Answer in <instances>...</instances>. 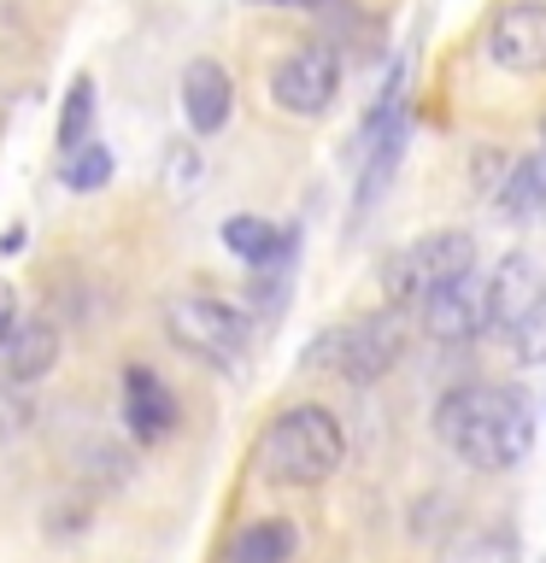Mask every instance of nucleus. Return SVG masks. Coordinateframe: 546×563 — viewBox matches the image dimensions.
<instances>
[{"instance_id": "1", "label": "nucleus", "mask_w": 546, "mask_h": 563, "mask_svg": "<svg viewBox=\"0 0 546 563\" xmlns=\"http://www.w3.org/2000/svg\"><path fill=\"white\" fill-rule=\"evenodd\" d=\"M435 429L470 470H517L535 446V399L523 387L470 382L440 399Z\"/></svg>"}, {"instance_id": "2", "label": "nucleus", "mask_w": 546, "mask_h": 563, "mask_svg": "<svg viewBox=\"0 0 546 563\" xmlns=\"http://www.w3.org/2000/svg\"><path fill=\"white\" fill-rule=\"evenodd\" d=\"M347 457V434L324 405H294L259 440V470L282 487H324Z\"/></svg>"}, {"instance_id": "3", "label": "nucleus", "mask_w": 546, "mask_h": 563, "mask_svg": "<svg viewBox=\"0 0 546 563\" xmlns=\"http://www.w3.org/2000/svg\"><path fill=\"white\" fill-rule=\"evenodd\" d=\"M400 346H405V329H400V311L387 306L376 317H359V323L324 329L299 352V364L317 369V376H335V382H376L394 369Z\"/></svg>"}, {"instance_id": "4", "label": "nucleus", "mask_w": 546, "mask_h": 563, "mask_svg": "<svg viewBox=\"0 0 546 563\" xmlns=\"http://www.w3.org/2000/svg\"><path fill=\"white\" fill-rule=\"evenodd\" d=\"M470 271H476V241L465 229H440V235H423L405 253L387 258L382 288H387V306L394 311H412V306H429L440 288H452Z\"/></svg>"}, {"instance_id": "5", "label": "nucleus", "mask_w": 546, "mask_h": 563, "mask_svg": "<svg viewBox=\"0 0 546 563\" xmlns=\"http://www.w3.org/2000/svg\"><path fill=\"white\" fill-rule=\"evenodd\" d=\"M165 329L188 358H206L218 369L241 364L247 341H253V317H241L236 306H223L211 294H176L165 306Z\"/></svg>"}, {"instance_id": "6", "label": "nucleus", "mask_w": 546, "mask_h": 563, "mask_svg": "<svg viewBox=\"0 0 546 563\" xmlns=\"http://www.w3.org/2000/svg\"><path fill=\"white\" fill-rule=\"evenodd\" d=\"M271 95H276L282 112H299V118L329 112L335 95H341V53L324 47V42L294 47L288 59L271 70Z\"/></svg>"}, {"instance_id": "7", "label": "nucleus", "mask_w": 546, "mask_h": 563, "mask_svg": "<svg viewBox=\"0 0 546 563\" xmlns=\"http://www.w3.org/2000/svg\"><path fill=\"white\" fill-rule=\"evenodd\" d=\"M546 311V276L528 253H505L488 276V334H517Z\"/></svg>"}, {"instance_id": "8", "label": "nucleus", "mask_w": 546, "mask_h": 563, "mask_svg": "<svg viewBox=\"0 0 546 563\" xmlns=\"http://www.w3.org/2000/svg\"><path fill=\"white\" fill-rule=\"evenodd\" d=\"M488 59L511 77H540L546 70V0H511L488 30Z\"/></svg>"}, {"instance_id": "9", "label": "nucleus", "mask_w": 546, "mask_h": 563, "mask_svg": "<svg viewBox=\"0 0 546 563\" xmlns=\"http://www.w3.org/2000/svg\"><path fill=\"white\" fill-rule=\"evenodd\" d=\"M423 329L435 341H470V334H488V282L482 276H458L452 288H440L429 306H423Z\"/></svg>"}, {"instance_id": "10", "label": "nucleus", "mask_w": 546, "mask_h": 563, "mask_svg": "<svg viewBox=\"0 0 546 563\" xmlns=\"http://www.w3.org/2000/svg\"><path fill=\"white\" fill-rule=\"evenodd\" d=\"M229 100H236V88H229V70L218 59L183 65V118L194 135H218L229 123Z\"/></svg>"}, {"instance_id": "11", "label": "nucleus", "mask_w": 546, "mask_h": 563, "mask_svg": "<svg viewBox=\"0 0 546 563\" xmlns=\"http://www.w3.org/2000/svg\"><path fill=\"white\" fill-rule=\"evenodd\" d=\"M123 422H130V434L148 446V440L159 434H171V422H176V399H171V387L153 376V369H123Z\"/></svg>"}, {"instance_id": "12", "label": "nucleus", "mask_w": 546, "mask_h": 563, "mask_svg": "<svg viewBox=\"0 0 546 563\" xmlns=\"http://www.w3.org/2000/svg\"><path fill=\"white\" fill-rule=\"evenodd\" d=\"M223 246L236 258H247L253 271H271V264H288L294 258V229H282L271 218H247V211H236V218H223Z\"/></svg>"}, {"instance_id": "13", "label": "nucleus", "mask_w": 546, "mask_h": 563, "mask_svg": "<svg viewBox=\"0 0 546 563\" xmlns=\"http://www.w3.org/2000/svg\"><path fill=\"white\" fill-rule=\"evenodd\" d=\"M53 358H59V329L47 323V317H30V323L12 329V341L0 346V369H7V382H42Z\"/></svg>"}, {"instance_id": "14", "label": "nucleus", "mask_w": 546, "mask_h": 563, "mask_svg": "<svg viewBox=\"0 0 546 563\" xmlns=\"http://www.w3.org/2000/svg\"><path fill=\"white\" fill-rule=\"evenodd\" d=\"M294 545H299V534L288 522H247L236 540H229V563H288L294 558Z\"/></svg>"}, {"instance_id": "15", "label": "nucleus", "mask_w": 546, "mask_h": 563, "mask_svg": "<svg viewBox=\"0 0 546 563\" xmlns=\"http://www.w3.org/2000/svg\"><path fill=\"white\" fill-rule=\"evenodd\" d=\"M88 130H95V77H77L59 106V153L77 158L88 147Z\"/></svg>"}, {"instance_id": "16", "label": "nucleus", "mask_w": 546, "mask_h": 563, "mask_svg": "<svg viewBox=\"0 0 546 563\" xmlns=\"http://www.w3.org/2000/svg\"><path fill=\"white\" fill-rule=\"evenodd\" d=\"M500 206L511 211V218H535V211L546 206V153L540 158H517L500 188Z\"/></svg>"}, {"instance_id": "17", "label": "nucleus", "mask_w": 546, "mask_h": 563, "mask_svg": "<svg viewBox=\"0 0 546 563\" xmlns=\"http://www.w3.org/2000/svg\"><path fill=\"white\" fill-rule=\"evenodd\" d=\"M440 563H517V540L505 528H470L440 552Z\"/></svg>"}, {"instance_id": "18", "label": "nucleus", "mask_w": 546, "mask_h": 563, "mask_svg": "<svg viewBox=\"0 0 546 563\" xmlns=\"http://www.w3.org/2000/svg\"><path fill=\"white\" fill-rule=\"evenodd\" d=\"M106 176H112V147H100V141H88L77 158H65V183L77 188V194L106 188Z\"/></svg>"}, {"instance_id": "19", "label": "nucleus", "mask_w": 546, "mask_h": 563, "mask_svg": "<svg viewBox=\"0 0 546 563\" xmlns=\"http://www.w3.org/2000/svg\"><path fill=\"white\" fill-rule=\"evenodd\" d=\"M511 346H517V358H523V364H546V311H540L528 329L511 334Z\"/></svg>"}, {"instance_id": "20", "label": "nucleus", "mask_w": 546, "mask_h": 563, "mask_svg": "<svg viewBox=\"0 0 546 563\" xmlns=\"http://www.w3.org/2000/svg\"><path fill=\"white\" fill-rule=\"evenodd\" d=\"M12 329H18V299H12L7 282H0V346L12 341Z\"/></svg>"}, {"instance_id": "21", "label": "nucleus", "mask_w": 546, "mask_h": 563, "mask_svg": "<svg viewBox=\"0 0 546 563\" xmlns=\"http://www.w3.org/2000/svg\"><path fill=\"white\" fill-rule=\"evenodd\" d=\"M247 7H282V12H317L324 0H247Z\"/></svg>"}, {"instance_id": "22", "label": "nucleus", "mask_w": 546, "mask_h": 563, "mask_svg": "<svg viewBox=\"0 0 546 563\" xmlns=\"http://www.w3.org/2000/svg\"><path fill=\"white\" fill-rule=\"evenodd\" d=\"M540 141H546V123H540Z\"/></svg>"}]
</instances>
